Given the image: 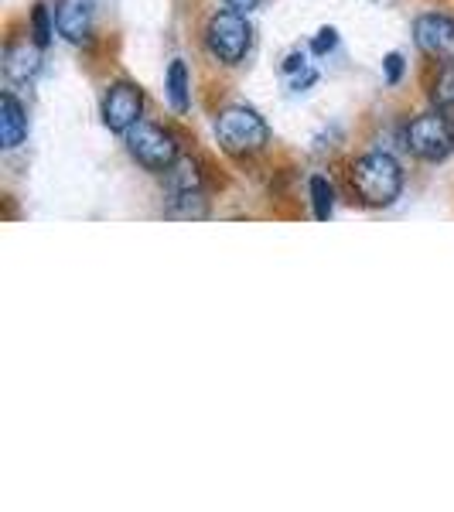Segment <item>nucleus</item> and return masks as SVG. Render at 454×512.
Wrapping results in <instances>:
<instances>
[{
    "mask_svg": "<svg viewBox=\"0 0 454 512\" xmlns=\"http://www.w3.org/2000/svg\"><path fill=\"white\" fill-rule=\"evenodd\" d=\"M55 18H52V11H48L45 4H35L31 7V41H38L41 48H48L52 45V38H55Z\"/></svg>",
    "mask_w": 454,
    "mask_h": 512,
    "instance_id": "17",
    "label": "nucleus"
},
{
    "mask_svg": "<svg viewBox=\"0 0 454 512\" xmlns=\"http://www.w3.org/2000/svg\"><path fill=\"white\" fill-rule=\"evenodd\" d=\"M144 113V93L134 82H113L103 96V123L113 134H127Z\"/></svg>",
    "mask_w": 454,
    "mask_h": 512,
    "instance_id": "6",
    "label": "nucleus"
},
{
    "mask_svg": "<svg viewBox=\"0 0 454 512\" xmlns=\"http://www.w3.org/2000/svg\"><path fill=\"white\" fill-rule=\"evenodd\" d=\"M168 212L171 219H205L209 216V202L202 192H178L168 198Z\"/></svg>",
    "mask_w": 454,
    "mask_h": 512,
    "instance_id": "13",
    "label": "nucleus"
},
{
    "mask_svg": "<svg viewBox=\"0 0 454 512\" xmlns=\"http://www.w3.org/2000/svg\"><path fill=\"white\" fill-rule=\"evenodd\" d=\"M41 72L38 41H7L4 45V76L11 82H28Z\"/></svg>",
    "mask_w": 454,
    "mask_h": 512,
    "instance_id": "9",
    "label": "nucleus"
},
{
    "mask_svg": "<svg viewBox=\"0 0 454 512\" xmlns=\"http://www.w3.org/2000/svg\"><path fill=\"white\" fill-rule=\"evenodd\" d=\"M164 89H168L171 110L185 117V113L192 110V72H188V65L181 62V59H175V62L168 65V76H164Z\"/></svg>",
    "mask_w": 454,
    "mask_h": 512,
    "instance_id": "11",
    "label": "nucleus"
},
{
    "mask_svg": "<svg viewBox=\"0 0 454 512\" xmlns=\"http://www.w3.org/2000/svg\"><path fill=\"white\" fill-rule=\"evenodd\" d=\"M233 11H239V14H250V11H257V7L263 4V0H226Z\"/></svg>",
    "mask_w": 454,
    "mask_h": 512,
    "instance_id": "20",
    "label": "nucleus"
},
{
    "mask_svg": "<svg viewBox=\"0 0 454 512\" xmlns=\"http://www.w3.org/2000/svg\"><path fill=\"white\" fill-rule=\"evenodd\" d=\"M338 45V31L335 28H321L315 38H311V55H328L335 52Z\"/></svg>",
    "mask_w": 454,
    "mask_h": 512,
    "instance_id": "19",
    "label": "nucleus"
},
{
    "mask_svg": "<svg viewBox=\"0 0 454 512\" xmlns=\"http://www.w3.org/2000/svg\"><path fill=\"white\" fill-rule=\"evenodd\" d=\"M352 188L369 209H386L403 192V168L393 154L373 151L352 164Z\"/></svg>",
    "mask_w": 454,
    "mask_h": 512,
    "instance_id": "1",
    "label": "nucleus"
},
{
    "mask_svg": "<svg viewBox=\"0 0 454 512\" xmlns=\"http://www.w3.org/2000/svg\"><path fill=\"white\" fill-rule=\"evenodd\" d=\"M164 181H168V192L178 195V192H202V171L192 158H178L164 171Z\"/></svg>",
    "mask_w": 454,
    "mask_h": 512,
    "instance_id": "12",
    "label": "nucleus"
},
{
    "mask_svg": "<svg viewBox=\"0 0 454 512\" xmlns=\"http://www.w3.org/2000/svg\"><path fill=\"white\" fill-rule=\"evenodd\" d=\"M55 24L59 35L72 45H89L93 41V24H96V4L93 0H59L55 4Z\"/></svg>",
    "mask_w": 454,
    "mask_h": 512,
    "instance_id": "8",
    "label": "nucleus"
},
{
    "mask_svg": "<svg viewBox=\"0 0 454 512\" xmlns=\"http://www.w3.org/2000/svg\"><path fill=\"white\" fill-rule=\"evenodd\" d=\"M127 151L140 168L154 171V175H164L171 164L178 161V144L171 137V130H164L161 123H151V120H140L134 127L127 130Z\"/></svg>",
    "mask_w": 454,
    "mask_h": 512,
    "instance_id": "4",
    "label": "nucleus"
},
{
    "mask_svg": "<svg viewBox=\"0 0 454 512\" xmlns=\"http://www.w3.org/2000/svg\"><path fill=\"white\" fill-rule=\"evenodd\" d=\"M253 45V28L239 11H216L205 24V48L222 65H239Z\"/></svg>",
    "mask_w": 454,
    "mask_h": 512,
    "instance_id": "3",
    "label": "nucleus"
},
{
    "mask_svg": "<svg viewBox=\"0 0 454 512\" xmlns=\"http://www.w3.org/2000/svg\"><path fill=\"white\" fill-rule=\"evenodd\" d=\"M414 45L427 59L448 65L454 62V18L451 14H420L414 21Z\"/></svg>",
    "mask_w": 454,
    "mask_h": 512,
    "instance_id": "7",
    "label": "nucleus"
},
{
    "mask_svg": "<svg viewBox=\"0 0 454 512\" xmlns=\"http://www.w3.org/2000/svg\"><path fill=\"white\" fill-rule=\"evenodd\" d=\"M403 144L407 151L420 161H444L454 154V120L448 113H424V117L410 120L407 134H403Z\"/></svg>",
    "mask_w": 454,
    "mask_h": 512,
    "instance_id": "5",
    "label": "nucleus"
},
{
    "mask_svg": "<svg viewBox=\"0 0 454 512\" xmlns=\"http://www.w3.org/2000/svg\"><path fill=\"white\" fill-rule=\"evenodd\" d=\"M284 76L291 79V86L301 93V89H308V86H315L318 82V72H315V65L308 62V55H301V52H294V55H287L284 59Z\"/></svg>",
    "mask_w": 454,
    "mask_h": 512,
    "instance_id": "15",
    "label": "nucleus"
},
{
    "mask_svg": "<svg viewBox=\"0 0 454 512\" xmlns=\"http://www.w3.org/2000/svg\"><path fill=\"white\" fill-rule=\"evenodd\" d=\"M24 137H28V110L14 93H4L0 96V147L14 151L24 144Z\"/></svg>",
    "mask_w": 454,
    "mask_h": 512,
    "instance_id": "10",
    "label": "nucleus"
},
{
    "mask_svg": "<svg viewBox=\"0 0 454 512\" xmlns=\"http://www.w3.org/2000/svg\"><path fill=\"white\" fill-rule=\"evenodd\" d=\"M216 137L222 144V151L246 158V154H260L270 144V127L253 106H226L216 117Z\"/></svg>",
    "mask_w": 454,
    "mask_h": 512,
    "instance_id": "2",
    "label": "nucleus"
},
{
    "mask_svg": "<svg viewBox=\"0 0 454 512\" xmlns=\"http://www.w3.org/2000/svg\"><path fill=\"white\" fill-rule=\"evenodd\" d=\"M308 192H311V209H315V219L318 222H328L335 212V188L332 181L325 175H315L308 181Z\"/></svg>",
    "mask_w": 454,
    "mask_h": 512,
    "instance_id": "14",
    "label": "nucleus"
},
{
    "mask_svg": "<svg viewBox=\"0 0 454 512\" xmlns=\"http://www.w3.org/2000/svg\"><path fill=\"white\" fill-rule=\"evenodd\" d=\"M403 72H407V62H403V55L400 52L386 55V59H383V79H386V86H400Z\"/></svg>",
    "mask_w": 454,
    "mask_h": 512,
    "instance_id": "18",
    "label": "nucleus"
},
{
    "mask_svg": "<svg viewBox=\"0 0 454 512\" xmlns=\"http://www.w3.org/2000/svg\"><path fill=\"white\" fill-rule=\"evenodd\" d=\"M431 99H434L437 110L448 113V117L454 120V62H448L441 72H437V79L431 86Z\"/></svg>",
    "mask_w": 454,
    "mask_h": 512,
    "instance_id": "16",
    "label": "nucleus"
}]
</instances>
